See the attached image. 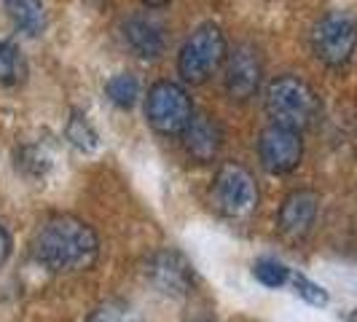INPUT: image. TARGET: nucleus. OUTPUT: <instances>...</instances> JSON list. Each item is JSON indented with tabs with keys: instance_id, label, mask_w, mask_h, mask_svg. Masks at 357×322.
<instances>
[{
	"instance_id": "nucleus-17",
	"label": "nucleus",
	"mask_w": 357,
	"mask_h": 322,
	"mask_svg": "<svg viewBox=\"0 0 357 322\" xmlns=\"http://www.w3.org/2000/svg\"><path fill=\"white\" fill-rule=\"evenodd\" d=\"M252 277L266 287H282L290 279V268L274 258H261L255 266H252Z\"/></svg>"
},
{
	"instance_id": "nucleus-21",
	"label": "nucleus",
	"mask_w": 357,
	"mask_h": 322,
	"mask_svg": "<svg viewBox=\"0 0 357 322\" xmlns=\"http://www.w3.org/2000/svg\"><path fill=\"white\" fill-rule=\"evenodd\" d=\"M143 3L148 6V8H164L169 0H143Z\"/></svg>"
},
{
	"instance_id": "nucleus-5",
	"label": "nucleus",
	"mask_w": 357,
	"mask_h": 322,
	"mask_svg": "<svg viewBox=\"0 0 357 322\" xmlns=\"http://www.w3.org/2000/svg\"><path fill=\"white\" fill-rule=\"evenodd\" d=\"M145 116H148V124L153 126L159 135H164V137L183 135L188 129V124H191V118H194L191 97L178 84L159 81L148 91Z\"/></svg>"
},
{
	"instance_id": "nucleus-19",
	"label": "nucleus",
	"mask_w": 357,
	"mask_h": 322,
	"mask_svg": "<svg viewBox=\"0 0 357 322\" xmlns=\"http://www.w3.org/2000/svg\"><path fill=\"white\" fill-rule=\"evenodd\" d=\"M293 287H296V293H298L304 301H309L312 306H325V304H328V293H325L317 282L306 279L304 274H296V277H293Z\"/></svg>"
},
{
	"instance_id": "nucleus-23",
	"label": "nucleus",
	"mask_w": 357,
	"mask_h": 322,
	"mask_svg": "<svg viewBox=\"0 0 357 322\" xmlns=\"http://www.w3.org/2000/svg\"><path fill=\"white\" fill-rule=\"evenodd\" d=\"M197 322H207V320H197Z\"/></svg>"
},
{
	"instance_id": "nucleus-14",
	"label": "nucleus",
	"mask_w": 357,
	"mask_h": 322,
	"mask_svg": "<svg viewBox=\"0 0 357 322\" xmlns=\"http://www.w3.org/2000/svg\"><path fill=\"white\" fill-rule=\"evenodd\" d=\"M27 78V62L14 40H0V84L19 86Z\"/></svg>"
},
{
	"instance_id": "nucleus-12",
	"label": "nucleus",
	"mask_w": 357,
	"mask_h": 322,
	"mask_svg": "<svg viewBox=\"0 0 357 322\" xmlns=\"http://www.w3.org/2000/svg\"><path fill=\"white\" fill-rule=\"evenodd\" d=\"M183 137L188 156H194L197 161H213L223 145V129L210 116H194Z\"/></svg>"
},
{
	"instance_id": "nucleus-13",
	"label": "nucleus",
	"mask_w": 357,
	"mask_h": 322,
	"mask_svg": "<svg viewBox=\"0 0 357 322\" xmlns=\"http://www.w3.org/2000/svg\"><path fill=\"white\" fill-rule=\"evenodd\" d=\"M6 8L14 19V24L19 30H24L27 36H38L46 24L43 0H6Z\"/></svg>"
},
{
	"instance_id": "nucleus-3",
	"label": "nucleus",
	"mask_w": 357,
	"mask_h": 322,
	"mask_svg": "<svg viewBox=\"0 0 357 322\" xmlns=\"http://www.w3.org/2000/svg\"><path fill=\"white\" fill-rule=\"evenodd\" d=\"M226 56H229V46H226L223 30L218 24H202L183 43L178 56V70L183 81L204 84L210 75L220 70Z\"/></svg>"
},
{
	"instance_id": "nucleus-4",
	"label": "nucleus",
	"mask_w": 357,
	"mask_h": 322,
	"mask_svg": "<svg viewBox=\"0 0 357 322\" xmlns=\"http://www.w3.org/2000/svg\"><path fill=\"white\" fill-rule=\"evenodd\" d=\"M357 49V22L347 11H331L312 27V54L325 68H344Z\"/></svg>"
},
{
	"instance_id": "nucleus-8",
	"label": "nucleus",
	"mask_w": 357,
	"mask_h": 322,
	"mask_svg": "<svg viewBox=\"0 0 357 322\" xmlns=\"http://www.w3.org/2000/svg\"><path fill=\"white\" fill-rule=\"evenodd\" d=\"M145 271H148V279L167 296L183 298L194 290V266L175 250H159L148 261Z\"/></svg>"
},
{
	"instance_id": "nucleus-22",
	"label": "nucleus",
	"mask_w": 357,
	"mask_h": 322,
	"mask_svg": "<svg viewBox=\"0 0 357 322\" xmlns=\"http://www.w3.org/2000/svg\"><path fill=\"white\" fill-rule=\"evenodd\" d=\"M349 322H357V312H355V314H352V320H349Z\"/></svg>"
},
{
	"instance_id": "nucleus-10",
	"label": "nucleus",
	"mask_w": 357,
	"mask_h": 322,
	"mask_svg": "<svg viewBox=\"0 0 357 322\" xmlns=\"http://www.w3.org/2000/svg\"><path fill=\"white\" fill-rule=\"evenodd\" d=\"M317 194L312 191H293L282 201L280 213H277V229L287 239H304L312 231L314 220H317Z\"/></svg>"
},
{
	"instance_id": "nucleus-9",
	"label": "nucleus",
	"mask_w": 357,
	"mask_h": 322,
	"mask_svg": "<svg viewBox=\"0 0 357 322\" xmlns=\"http://www.w3.org/2000/svg\"><path fill=\"white\" fill-rule=\"evenodd\" d=\"M261 56L252 46H236L226 56V89L234 100L245 102L261 86Z\"/></svg>"
},
{
	"instance_id": "nucleus-7",
	"label": "nucleus",
	"mask_w": 357,
	"mask_h": 322,
	"mask_svg": "<svg viewBox=\"0 0 357 322\" xmlns=\"http://www.w3.org/2000/svg\"><path fill=\"white\" fill-rule=\"evenodd\" d=\"M258 159L261 167L271 175H287L293 172L304 159V140L301 132L287 129V126L271 124L261 132L258 140Z\"/></svg>"
},
{
	"instance_id": "nucleus-20",
	"label": "nucleus",
	"mask_w": 357,
	"mask_h": 322,
	"mask_svg": "<svg viewBox=\"0 0 357 322\" xmlns=\"http://www.w3.org/2000/svg\"><path fill=\"white\" fill-rule=\"evenodd\" d=\"M8 252H11V239H8V233H6V229L0 226V263L8 258Z\"/></svg>"
},
{
	"instance_id": "nucleus-6",
	"label": "nucleus",
	"mask_w": 357,
	"mask_h": 322,
	"mask_svg": "<svg viewBox=\"0 0 357 322\" xmlns=\"http://www.w3.org/2000/svg\"><path fill=\"white\" fill-rule=\"evenodd\" d=\"M215 207L229 217H242L255 210L258 204V185L255 178L242 164H223L213 183Z\"/></svg>"
},
{
	"instance_id": "nucleus-1",
	"label": "nucleus",
	"mask_w": 357,
	"mask_h": 322,
	"mask_svg": "<svg viewBox=\"0 0 357 322\" xmlns=\"http://www.w3.org/2000/svg\"><path fill=\"white\" fill-rule=\"evenodd\" d=\"M33 255L49 271H86L100 258V239L89 223L73 215H54L38 226Z\"/></svg>"
},
{
	"instance_id": "nucleus-18",
	"label": "nucleus",
	"mask_w": 357,
	"mask_h": 322,
	"mask_svg": "<svg viewBox=\"0 0 357 322\" xmlns=\"http://www.w3.org/2000/svg\"><path fill=\"white\" fill-rule=\"evenodd\" d=\"M68 140H70L78 151H94L97 148V132L89 126L86 116H73L68 124Z\"/></svg>"
},
{
	"instance_id": "nucleus-16",
	"label": "nucleus",
	"mask_w": 357,
	"mask_h": 322,
	"mask_svg": "<svg viewBox=\"0 0 357 322\" xmlns=\"http://www.w3.org/2000/svg\"><path fill=\"white\" fill-rule=\"evenodd\" d=\"M86 322H143V317L124 301H107V304L97 306Z\"/></svg>"
},
{
	"instance_id": "nucleus-15",
	"label": "nucleus",
	"mask_w": 357,
	"mask_h": 322,
	"mask_svg": "<svg viewBox=\"0 0 357 322\" xmlns=\"http://www.w3.org/2000/svg\"><path fill=\"white\" fill-rule=\"evenodd\" d=\"M105 94L113 105L132 107L140 97V84H137V78L132 72H119L105 84Z\"/></svg>"
},
{
	"instance_id": "nucleus-2",
	"label": "nucleus",
	"mask_w": 357,
	"mask_h": 322,
	"mask_svg": "<svg viewBox=\"0 0 357 322\" xmlns=\"http://www.w3.org/2000/svg\"><path fill=\"white\" fill-rule=\"evenodd\" d=\"M320 97L306 81L296 75L274 78L266 89V113L271 124L304 132L320 118Z\"/></svg>"
},
{
	"instance_id": "nucleus-11",
	"label": "nucleus",
	"mask_w": 357,
	"mask_h": 322,
	"mask_svg": "<svg viewBox=\"0 0 357 322\" xmlns=\"http://www.w3.org/2000/svg\"><path fill=\"white\" fill-rule=\"evenodd\" d=\"M124 38L132 46V52L143 59H156L167 49V38H164V27L153 17L137 14L124 24Z\"/></svg>"
}]
</instances>
